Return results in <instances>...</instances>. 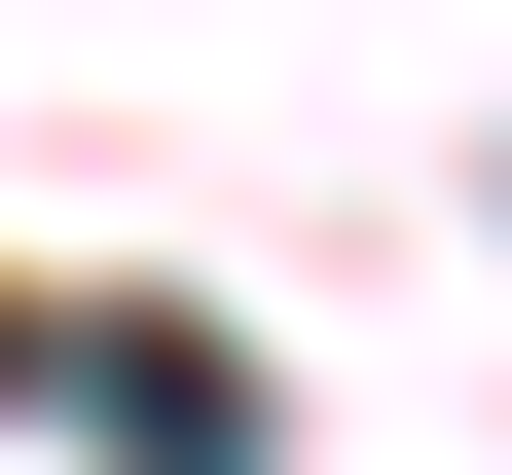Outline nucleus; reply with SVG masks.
Listing matches in <instances>:
<instances>
[{"label": "nucleus", "instance_id": "f257e3e1", "mask_svg": "<svg viewBox=\"0 0 512 475\" xmlns=\"http://www.w3.org/2000/svg\"><path fill=\"white\" fill-rule=\"evenodd\" d=\"M37 366L110 402V475H256V366H220V329H37Z\"/></svg>", "mask_w": 512, "mask_h": 475}]
</instances>
